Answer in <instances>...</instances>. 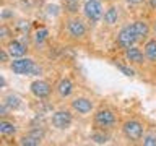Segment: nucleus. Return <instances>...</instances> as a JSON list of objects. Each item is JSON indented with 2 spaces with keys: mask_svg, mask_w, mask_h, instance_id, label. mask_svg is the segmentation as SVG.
<instances>
[{
  "mask_svg": "<svg viewBox=\"0 0 156 146\" xmlns=\"http://www.w3.org/2000/svg\"><path fill=\"white\" fill-rule=\"evenodd\" d=\"M16 128H15V125L12 122H7V120H2L0 122V133L2 135H13Z\"/></svg>",
  "mask_w": 156,
  "mask_h": 146,
  "instance_id": "2eb2a0df",
  "label": "nucleus"
},
{
  "mask_svg": "<svg viewBox=\"0 0 156 146\" xmlns=\"http://www.w3.org/2000/svg\"><path fill=\"white\" fill-rule=\"evenodd\" d=\"M7 50L8 54L12 57H23L24 55V52H26V47H24V44H21L20 41H12L8 44V47H7Z\"/></svg>",
  "mask_w": 156,
  "mask_h": 146,
  "instance_id": "9d476101",
  "label": "nucleus"
},
{
  "mask_svg": "<svg viewBox=\"0 0 156 146\" xmlns=\"http://www.w3.org/2000/svg\"><path fill=\"white\" fill-rule=\"evenodd\" d=\"M72 107L73 110H76L78 114H88V112L93 110V102L86 97H76V99L72 101Z\"/></svg>",
  "mask_w": 156,
  "mask_h": 146,
  "instance_id": "1a4fd4ad",
  "label": "nucleus"
},
{
  "mask_svg": "<svg viewBox=\"0 0 156 146\" xmlns=\"http://www.w3.org/2000/svg\"><path fill=\"white\" fill-rule=\"evenodd\" d=\"M122 130H124V135L132 141H138V140H141V136H143V127H141V123L136 120L125 122L124 127H122Z\"/></svg>",
  "mask_w": 156,
  "mask_h": 146,
  "instance_id": "f03ea898",
  "label": "nucleus"
},
{
  "mask_svg": "<svg viewBox=\"0 0 156 146\" xmlns=\"http://www.w3.org/2000/svg\"><path fill=\"white\" fill-rule=\"evenodd\" d=\"M12 70L16 75H33V73H39L41 68L34 65L31 58H18L12 63Z\"/></svg>",
  "mask_w": 156,
  "mask_h": 146,
  "instance_id": "f257e3e1",
  "label": "nucleus"
},
{
  "mask_svg": "<svg viewBox=\"0 0 156 146\" xmlns=\"http://www.w3.org/2000/svg\"><path fill=\"white\" fill-rule=\"evenodd\" d=\"M72 114L68 110H58L55 114L52 115V125L55 127V128H68V127L72 125Z\"/></svg>",
  "mask_w": 156,
  "mask_h": 146,
  "instance_id": "39448f33",
  "label": "nucleus"
},
{
  "mask_svg": "<svg viewBox=\"0 0 156 146\" xmlns=\"http://www.w3.org/2000/svg\"><path fill=\"white\" fill-rule=\"evenodd\" d=\"M132 26H133V29H135V33H136V36H138V39H143V37L148 36L150 28H148V24H146L145 21H135Z\"/></svg>",
  "mask_w": 156,
  "mask_h": 146,
  "instance_id": "ddd939ff",
  "label": "nucleus"
},
{
  "mask_svg": "<svg viewBox=\"0 0 156 146\" xmlns=\"http://www.w3.org/2000/svg\"><path fill=\"white\" fill-rule=\"evenodd\" d=\"M127 2H129V3H133V5H136V3H141L143 0H127Z\"/></svg>",
  "mask_w": 156,
  "mask_h": 146,
  "instance_id": "b1692460",
  "label": "nucleus"
},
{
  "mask_svg": "<svg viewBox=\"0 0 156 146\" xmlns=\"http://www.w3.org/2000/svg\"><path fill=\"white\" fill-rule=\"evenodd\" d=\"M145 54L150 60H156V41H148L145 46Z\"/></svg>",
  "mask_w": 156,
  "mask_h": 146,
  "instance_id": "dca6fc26",
  "label": "nucleus"
},
{
  "mask_svg": "<svg viewBox=\"0 0 156 146\" xmlns=\"http://www.w3.org/2000/svg\"><path fill=\"white\" fill-rule=\"evenodd\" d=\"M39 143H41V138H36V136H33V135L24 136V138H21V141H20V144H23V146H37Z\"/></svg>",
  "mask_w": 156,
  "mask_h": 146,
  "instance_id": "a211bd4d",
  "label": "nucleus"
},
{
  "mask_svg": "<svg viewBox=\"0 0 156 146\" xmlns=\"http://www.w3.org/2000/svg\"><path fill=\"white\" fill-rule=\"evenodd\" d=\"M83 10H85L86 18L91 19V21H99L102 18V7L98 0H88Z\"/></svg>",
  "mask_w": 156,
  "mask_h": 146,
  "instance_id": "20e7f679",
  "label": "nucleus"
},
{
  "mask_svg": "<svg viewBox=\"0 0 156 146\" xmlns=\"http://www.w3.org/2000/svg\"><path fill=\"white\" fill-rule=\"evenodd\" d=\"M67 29H68V34H70L72 37H75V39H80L85 36V33H86V28H85V24H83L78 18H73L68 21L67 24Z\"/></svg>",
  "mask_w": 156,
  "mask_h": 146,
  "instance_id": "423d86ee",
  "label": "nucleus"
},
{
  "mask_svg": "<svg viewBox=\"0 0 156 146\" xmlns=\"http://www.w3.org/2000/svg\"><path fill=\"white\" fill-rule=\"evenodd\" d=\"M117 18H119V12H117L115 7H111V8L104 13V21H106L107 24L117 23Z\"/></svg>",
  "mask_w": 156,
  "mask_h": 146,
  "instance_id": "4468645a",
  "label": "nucleus"
},
{
  "mask_svg": "<svg viewBox=\"0 0 156 146\" xmlns=\"http://www.w3.org/2000/svg\"><path fill=\"white\" fill-rule=\"evenodd\" d=\"M3 104L7 107H10V109H16V107L20 106V97L15 96V94H8V96H5Z\"/></svg>",
  "mask_w": 156,
  "mask_h": 146,
  "instance_id": "f3484780",
  "label": "nucleus"
},
{
  "mask_svg": "<svg viewBox=\"0 0 156 146\" xmlns=\"http://www.w3.org/2000/svg\"><path fill=\"white\" fill-rule=\"evenodd\" d=\"M2 62H7V52L2 50Z\"/></svg>",
  "mask_w": 156,
  "mask_h": 146,
  "instance_id": "393cba45",
  "label": "nucleus"
},
{
  "mask_svg": "<svg viewBox=\"0 0 156 146\" xmlns=\"http://www.w3.org/2000/svg\"><path fill=\"white\" fill-rule=\"evenodd\" d=\"M125 57L133 63H143V54L140 52V49H136L133 46L125 49Z\"/></svg>",
  "mask_w": 156,
  "mask_h": 146,
  "instance_id": "9b49d317",
  "label": "nucleus"
},
{
  "mask_svg": "<svg viewBox=\"0 0 156 146\" xmlns=\"http://www.w3.org/2000/svg\"><path fill=\"white\" fill-rule=\"evenodd\" d=\"M148 2H150V5H151L153 8H156V0H148Z\"/></svg>",
  "mask_w": 156,
  "mask_h": 146,
  "instance_id": "a878e982",
  "label": "nucleus"
},
{
  "mask_svg": "<svg viewBox=\"0 0 156 146\" xmlns=\"http://www.w3.org/2000/svg\"><path fill=\"white\" fill-rule=\"evenodd\" d=\"M96 123L101 127H112L115 123V115L109 109H102L96 114Z\"/></svg>",
  "mask_w": 156,
  "mask_h": 146,
  "instance_id": "6e6552de",
  "label": "nucleus"
},
{
  "mask_svg": "<svg viewBox=\"0 0 156 146\" xmlns=\"http://www.w3.org/2000/svg\"><path fill=\"white\" fill-rule=\"evenodd\" d=\"M93 140H94L96 143H106V141H107V136H106V135H98V133H94V135H93Z\"/></svg>",
  "mask_w": 156,
  "mask_h": 146,
  "instance_id": "412c9836",
  "label": "nucleus"
},
{
  "mask_svg": "<svg viewBox=\"0 0 156 146\" xmlns=\"http://www.w3.org/2000/svg\"><path fill=\"white\" fill-rule=\"evenodd\" d=\"M31 92L36 97H39V99L47 97L49 94H51V85H49L47 81L37 80V81H34L33 85H31Z\"/></svg>",
  "mask_w": 156,
  "mask_h": 146,
  "instance_id": "0eeeda50",
  "label": "nucleus"
},
{
  "mask_svg": "<svg viewBox=\"0 0 156 146\" xmlns=\"http://www.w3.org/2000/svg\"><path fill=\"white\" fill-rule=\"evenodd\" d=\"M117 41H119V46H122L124 49L133 46V44L138 41V36H136L133 26H125V28L119 33V37H117Z\"/></svg>",
  "mask_w": 156,
  "mask_h": 146,
  "instance_id": "7ed1b4c3",
  "label": "nucleus"
},
{
  "mask_svg": "<svg viewBox=\"0 0 156 146\" xmlns=\"http://www.w3.org/2000/svg\"><path fill=\"white\" fill-rule=\"evenodd\" d=\"M143 144H146V146H156V136H154V135H148V136H145Z\"/></svg>",
  "mask_w": 156,
  "mask_h": 146,
  "instance_id": "aec40b11",
  "label": "nucleus"
},
{
  "mask_svg": "<svg viewBox=\"0 0 156 146\" xmlns=\"http://www.w3.org/2000/svg\"><path fill=\"white\" fill-rule=\"evenodd\" d=\"M46 36H47V29H41V31L36 33V42L37 44H42L46 41Z\"/></svg>",
  "mask_w": 156,
  "mask_h": 146,
  "instance_id": "6ab92c4d",
  "label": "nucleus"
},
{
  "mask_svg": "<svg viewBox=\"0 0 156 146\" xmlns=\"http://www.w3.org/2000/svg\"><path fill=\"white\" fill-rule=\"evenodd\" d=\"M72 89H73V85H72V81H70V80H67V78L60 80V83H58V86H57V91H58V94H60L62 97L70 96Z\"/></svg>",
  "mask_w": 156,
  "mask_h": 146,
  "instance_id": "f8f14e48",
  "label": "nucleus"
},
{
  "mask_svg": "<svg viewBox=\"0 0 156 146\" xmlns=\"http://www.w3.org/2000/svg\"><path fill=\"white\" fill-rule=\"evenodd\" d=\"M119 70H122L125 75H129V76L133 75V70H132V68H127V67H124V65H119Z\"/></svg>",
  "mask_w": 156,
  "mask_h": 146,
  "instance_id": "4be33fe9",
  "label": "nucleus"
},
{
  "mask_svg": "<svg viewBox=\"0 0 156 146\" xmlns=\"http://www.w3.org/2000/svg\"><path fill=\"white\" fill-rule=\"evenodd\" d=\"M154 31H156V26H154Z\"/></svg>",
  "mask_w": 156,
  "mask_h": 146,
  "instance_id": "bb28decb",
  "label": "nucleus"
},
{
  "mask_svg": "<svg viewBox=\"0 0 156 146\" xmlns=\"http://www.w3.org/2000/svg\"><path fill=\"white\" fill-rule=\"evenodd\" d=\"M7 36H8V29L5 26H2V37H7Z\"/></svg>",
  "mask_w": 156,
  "mask_h": 146,
  "instance_id": "5701e85b",
  "label": "nucleus"
}]
</instances>
